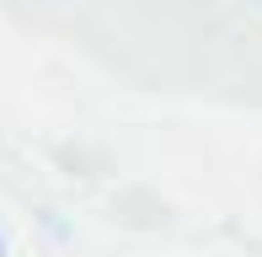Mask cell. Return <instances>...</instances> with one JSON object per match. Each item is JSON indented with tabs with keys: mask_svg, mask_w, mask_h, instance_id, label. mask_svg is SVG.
<instances>
[{
	"mask_svg": "<svg viewBox=\"0 0 262 257\" xmlns=\"http://www.w3.org/2000/svg\"><path fill=\"white\" fill-rule=\"evenodd\" d=\"M0 16L134 86H166L171 75L177 0H0Z\"/></svg>",
	"mask_w": 262,
	"mask_h": 257,
	"instance_id": "obj_1",
	"label": "cell"
}]
</instances>
